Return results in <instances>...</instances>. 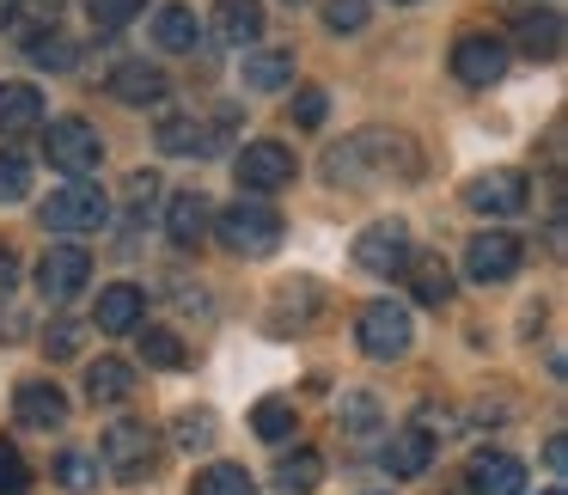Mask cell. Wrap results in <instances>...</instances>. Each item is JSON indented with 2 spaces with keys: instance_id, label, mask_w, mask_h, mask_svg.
<instances>
[{
  "instance_id": "cell-4",
  "label": "cell",
  "mask_w": 568,
  "mask_h": 495,
  "mask_svg": "<svg viewBox=\"0 0 568 495\" xmlns=\"http://www.w3.org/2000/svg\"><path fill=\"white\" fill-rule=\"evenodd\" d=\"M38 221L50 226V233H99V226L111 221V196H104L99 184H87V178H74V184L50 190Z\"/></svg>"
},
{
  "instance_id": "cell-28",
  "label": "cell",
  "mask_w": 568,
  "mask_h": 495,
  "mask_svg": "<svg viewBox=\"0 0 568 495\" xmlns=\"http://www.w3.org/2000/svg\"><path fill=\"white\" fill-rule=\"evenodd\" d=\"M275 483H282L287 495H312L324 483V458L312 453V446H300V453H282V465H275Z\"/></svg>"
},
{
  "instance_id": "cell-13",
  "label": "cell",
  "mask_w": 568,
  "mask_h": 495,
  "mask_svg": "<svg viewBox=\"0 0 568 495\" xmlns=\"http://www.w3.org/2000/svg\"><path fill=\"white\" fill-rule=\"evenodd\" d=\"M104 87H111L116 104H135V111H148V104H165L172 80H165V68H153V62H116Z\"/></svg>"
},
{
  "instance_id": "cell-7",
  "label": "cell",
  "mask_w": 568,
  "mask_h": 495,
  "mask_svg": "<svg viewBox=\"0 0 568 495\" xmlns=\"http://www.w3.org/2000/svg\"><path fill=\"white\" fill-rule=\"evenodd\" d=\"M239 172V190H257V196H270V190H287L300 172L294 148L287 141H245V153L233 160Z\"/></svg>"
},
{
  "instance_id": "cell-8",
  "label": "cell",
  "mask_w": 568,
  "mask_h": 495,
  "mask_svg": "<svg viewBox=\"0 0 568 495\" xmlns=\"http://www.w3.org/2000/svg\"><path fill=\"white\" fill-rule=\"evenodd\" d=\"M99 465L111 471L116 483H141L153 471V434L141 428V422H116L99 446Z\"/></svg>"
},
{
  "instance_id": "cell-11",
  "label": "cell",
  "mask_w": 568,
  "mask_h": 495,
  "mask_svg": "<svg viewBox=\"0 0 568 495\" xmlns=\"http://www.w3.org/2000/svg\"><path fill=\"white\" fill-rule=\"evenodd\" d=\"M453 74L465 87H495L507 74V38H489V31H465L453 43Z\"/></svg>"
},
{
  "instance_id": "cell-33",
  "label": "cell",
  "mask_w": 568,
  "mask_h": 495,
  "mask_svg": "<svg viewBox=\"0 0 568 495\" xmlns=\"http://www.w3.org/2000/svg\"><path fill=\"white\" fill-rule=\"evenodd\" d=\"M55 19H62V0H13V26L26 31V38L55 31Z\"/></svg>"
},
{
  "instance_id": "cell-24",
  "label": "cell",
  "mask_w": 568,
  "mask_h": 495,
  "mask_svg": "<svg viewBox=\"0 0 568 495\" xmlns=\"http://www.w3.org/2000/svg\"><path fill=\"white\" fill-rule=\"evenodd\" d=\"M165 233H172V245H196L209 233V202H202V190H178L172 209H165Z\"/></svg>"
},
{
  "instance_id": "cell-45",
  "label": "cell",
  "mask_w": 568,
  "mask_h": 495,
  "mask_svg": "<svg viewBox=\"0 0 568 495\" xmlns=\"http://www.w3.org/2000/svg\"><path fill=\"white\" fill-rule=\"evenodd\" d=\"M0 26H13V0H0Z\"/></svg>"
},
{
  "instance_id": "cell-22",
  "label": "cell",
  "mask_w": 568,
  "mask_h": 495,
  "mask_svg": "<svg viewBox=\"0 0 568 495\" xmlns=\"http://www.w3.org/2000/svg\"><path fill=\"white\" fill-rule=\"evenodd\" d=\"M404 282H409V294H416V306H446V300H453V270H446L440 257H416V251H409Z\"/></svg>"
},
{
  "instance_id": "cell-1",
  "label": "cell",
  "mask_w": 568,
  "mask_h": 495,
  "mask_svg": "<svg viewBox=\"0 0 568 495\" xmlns=\"http://www.w3.org/2000/svg\"><path fill=\"white\" fill-rule=\"evenodd\" d=\"M416 178L422 172V153L409 148V135H379V129H367V135L343 141V148L324 153V178L331 184H361V178Z\"/></svg>"
},
{
  "instance_id": "cell-42",
  "label": "cell",
  "mask_w": 568,
  "mask_h": 495,
  "mask_svg": "<svg viewBox=\"0 0 568 495\" xmlns=\"http://www.w3.org/2000/svg\"><path fill=\"white\" fill-rule=\"evenodd\" d=\"M153 196H160V178H153V172L129 178V202H135V209H153Z\"/></svg>"
},
{
  "instance_id": "cell-46",
  "label": "cell",
  "mask_w": 568,
  "mask_h": 495,
  "mask_svg": "<svg viewBox=\"0 0 568 495\" xmlns=\"http://www.w3.org/2000/svg\"><path fill=\"white\" fill-rule=\"evenodd\" d=\"M544 495H568V489H544Z\"/></svg>"
},
{
  "instance_id": "cell-38",
  "label": "cell",
  "mask_w": 568,
  "mask_h": 495,
  "mask_svg": "<svg viewBox=\"0 0 568 495\" xmlns=\"http://www.w3.org/2000/svg\"><path fill=\"white\" fill-rule=\"evenodd\" d=\"M31 196V165L19 153H0V202H26Z\"/></svg>"
},
{
  "instance_id": "cell-40",
  "label": "cell",
  "mask_w": 568,
  "mask_h": 495,
  "mask_svg": "<svg viewBox=\"0 0 568 495\" xmlns=\"http://www.w3.org/2000/svg\"><path fill=\"white\" fill-rule=\"evenodd\" d=\"M43 355H50V361L80 355V324H74V319H55L50 331H43Z\"/></svg>"
},
{
  "instance_id": "cell-31",
  "label": "cell",
  "mask_w": 568,
  "mask_h": 495,
  "mask_svg": "<svg viewBox=\"0 0 568 495\" xmlns=\"http://www.w3.org/2000/svg\"><path fill=\"white\" fill-rule=\"evenodd\" d=\"M190 495H257V483H251L245 465H209L190 483Z\"/></svg>"
},
{
  "instance_id": "cell-48",
  "label": "cell",
  "mask_w": 568,
  "mask_h": 495,
  "mask_svg": "<svg viewBox=\"0 0 568 495\" xmlns=\"http://www.w3.org/2000/svg\"><path fill=\"white\" fill-rule=\"evenodd\" d=\"M397 7H416V0H397Z\"/></svg>"
},
{
  "instance_id": "cell-9",
  "label": "cell",
  "mask_w": 568,
  "mask_h": 495,
  "mask_svg": "<svg viewBox=\"0 0 568 495\" xmlns=\"http://www.w3.org/2000/svg\"><path fill=\"white\" fill-rule=\"evenodd\" d=\"M355 263L367 275H379V282L404 275V263H409V226L404 221H373L367 233L355 239Z\"/></svg>"
},
{
  "instance_id": "cell-41",
  "label": "cell",
  "mask_w": 568,
  "mask_h": 495,
  "mask_svg": "<svg viewBox=\"0 0 568 495\" xmlns=\"http://www.w3.org/2000/svg\"><path fill=\"white\" fill-rule=\"evenodd\" d=\"M324 117H331V92H324V87H306V92L294 99V123H300V129H318Z\"/></svg>"
},
{
  "instance_id": "cell-34",
  "label": "cell",
  "mask_w": 568,
  "mask_h": 495,
  "mask_svg": "<svg viewBox=\"0 0 568 495\" xmlns=\"http://www.w3.org/2000/svg\"><path fill=\"white\" fill-rule=\"evenodd\" d=\"M214 428H221L214 410H184V416H178V446H184V453H202V446H214Z\"/></svg>"
},
{
  "instance_id": "cell-39",
  "label": "cell",
  "mask_w": 568,
  "mask_h": 495,
  "mask_svg": "<svg viewBox=\"0 0 568 495\" xmlns=\"http://www.w3.org/2000/svg\"><path fill=\"white\" fill-rule=\"evenodd\" d=\"M148 0H87V13H92V26L99 31H116V26H129V19L141 13Z\"/></svg>"
},
{
  "instance_id": "cell-6",
  "label": "cell",
  "mask_w": 568,
  "mask_h": 495,
  "mask_svg": "<svg viewBox=\"0 0 568 495\" xmlns=\"http://www.w3.org/2000/svg\"><path fill=\"white\" fill-rule=\"evenodd\" d=\"M355 336H361V355L367 361H397V355H409V312L404 306H392V300H373V306H361V319H355Z\"/></svg>"
},
{
  "instance_id": "cell-16",
  "label": "cell",
  "mask_w": 568,
  "mask_h": 495,
  "mask_svg": "<svg viewBox=\"0 0 568 495\" xmlns=\"http://www.w3.org/2000/svg\"><path fill=\"white\" fill-rule=\"evenodd\" d=\"M428 465H434V434L428 428H397L392 441L379 446V471H385V477H397V483L422 477Z\"/></svg>"
},
{
  "instance_id": "cell-35",
  "label": "cell",
  "mask_w": 568,
  "mask_h": 495,
  "mask_svg": "<svg viewBox=\"0 0 568 495\" xmlns=\"http://www.w3.org/2000/svg\"><path fill=\"white\" fill-rule=\"evenodd\" d=\"M99 458H87V453H62L55 458V483H62V489H74V495H87L92 483H99Z\"/></svg>"
},
{
  "instance_id": "cell-15",
  "label": "cell",
  "mask_w": 568,
  "mask_h": 495,
  "mask_svg": "<svg viewBox=\"0 0 568 495\" xmlns=\"http://www.w3.org/2000/svg\"><path fill=\"white\" fill-rule=\"evenodd\" d=\"M13 416L26 422V428H62L68 422V397H62V385H50V380H19L13 385Z\"/></svg>"
},
{
  "instance_id": "cell-26",
  "label": "cell",
  "mask_w": 568,
  "mask_h": 495,
  "mask_svg": "<svg viewBox=\"0 0 568 495\" xmlns=\"http://www.w3.org/2000/svg\"><path fill=\"white\" fill-rule=\"evenodd\" d=\"M135 331H141V324H135ZM135 343H141V361H148V367H160V373H172V367H184V361H190L184 336L165 331V324H148V331H141Z\"/></svg>"
},
{
  "instance_id": "cell-18",
  "label": "cell",
  "mask_w": 568,
  "mask_h": 495,
  "mask_svg": "<svg viewBox=\"0 0 568 495\" xmlns=\"http://www.w3.org/2000/svg\"><path fill=\"white\" fill-rule=\"evenodd\" d=\"M31 129H43V92L26 87V80H7L0 87V135H31Z\"/></svg>"
},
{
  "instance_id": "cell-21",
  "label": "cell",
  "mask_w": 568,
  "mask_h": 495,
  "mask_svg": "<svg viewBox=\"0 0 568 495\" xmlns=\"http://www.w3.org/2000/svg\"><path fill=\"white\" fill-rule=\"evenodd\" d=\"M135 392V367L129 361H116V355H99L87 367V404L92 410H111V404H123V397Z\"/></svg>"
},
{
  "instance_id": "cell-10",
  "label": "cell",
  "mask_w": 568,
  "mask_h": 495,
  "mask_svg": "<svg viewBox=\"0 0 568 495\" xmlns=\"http://www.w3.org/2000/svg\"><path fill=\"white\" fill-rule=\"evenodd\" d=\"M465 202H470L477 214H495V221H507V214H526V202H531V178H526V172H514V165H501V172H483V178H470Z\"/></svg>"
},
{
  "instance_id": "cell-32",
  "label": "cell",
  "mask_w": 568,
  "mask_h": 495,
  "mask_svg": "<svg viewBox=\"0 0 568 495\" xmlns=\"http://www.w3.org/2000/svg\"><path fill=\"white\" fill-rule=\"evenodd\" d=\"M26 55H31V62H38V68H55V74L80 62V50H74V43H68V38H62V31H43V38H26Z\"/></svg>"
},
{
  "instance_id": "cell-23",
  "label": "cell",
  "mask_w": 568,
  "mask_h": 495,
  "mask_svg": "<svg viewBox=\"0 0 568 495\" xmlns=\"http://www.w3.org/2000/svg\"><path fill=\"white\" fill-rule=\"evenodd\" d=\"M153 43H160L165 55H190L202 43V19L190 13V7H160V13H153Z\"/></svg>"
},
{
  "instance_id": "cell-44",
  "label": "cell",
  "mask_w": 568,
  "mask_h": 495,
  "mask_svg": "<svg viewBox=\"0 0 568 495\" xmlns=\"http://www.w3.org/2000/svg\"><path fill=\"white\" fill-rule=\"evenodd\" d=\"M544 458H550V471H556V477H562V471H568V441H562V434H556V441L544 446Z\"/></svg>"
},
{
  "instance_id": "cell-12",
  "label": "cell",
  "mask_w": 568,
  "mask_h": 495,
  "mask_svg": "<svg viewBox=\"0 0 568 495\" xmlns=\"http://www.w3.org/2000/svg\"><path fill=\"white\" fill-rule=\"evenodd\" d=\"M92 282V251L87 245H50L38 257V287L43 300H74Z\"/></svg>"
},
{
  "instance_id": "cell-20",
  "label": "cell",
  "mask_w": 568,
  "mask_h": 495,
  "mask_svg": "<svg viewBox=\"0 0 568 495\" xmlns=\"http://www.w3.org/2000/svg\"><path fill=\"white\" fill-rule=\"evenodd\" d=\"M214 38L226 50H245V43L263 38V0H221L214 7Z\"/></svg>"
},
{
  "instance_id": "cell-29",
  "label": "cell",
  "mask_w": 568,
  "mask_h": 495,
  "mask_svg": "<svg viewBox=\"0 0 568 495\" xmlns=\"http://www.w3.org/2000/svg\"><path fill=\"white\" fill-rule=\"evenodd\" d=\"M294 428H300V416H294V404H287V397H263V404L251 410V434H257V441H270V446H282Z\"/></svg>"
},
{
  "instance_id": "cell-43",
  "label": "cell",
  "mask_w": 568,
  "mask_h": 495,
  "mask_svg": "<svg viewBox=\"0 0 568 495\" xmlns=\"http://www.w3.org/2000/svg\"><path fill=\"white\" fill-rule=\"evenodd\" d=\"M13 287H19V257L0 245V300H13Z\"/></svg>"
},
{
  "instance_id": "cell-37",
  "label": "cell",
  "mask_w": 568,
  "mask_h": 495,
  "mask_svg": "<svg viewBox=\"0 0 568 495\" xmlns=\"http://www.w3.org/2000/svg\"><path fill=\"white\" fill-rule=\"evenodd\" d=\"M31 489V465L13 441H0V495H26Z\"/></svg>"
},
{
  "instance_id": "cell-19",
  "label": "cell",
  "mask_w": 568,
  "mask_h": 495,
  "mask_svg": "<svg viewBox=\"0 0 568 495\" xmlns=\"http://www.w3.org/2000/svg\"><path fill=\"white\" fill-rule=\"evenodd\" d=\"M245 92H287L294 87V50H245V68H239Z\"/></svg>"
},
{
  "instance_id": "cell-47",
  "label": "cell",
  "mask_w": 568,
  "mask_h": 495,
  "mask_svg": "<svg viewBox=\"0 0 568 495\" xmlns=\"http://www.w3.org/2000/svg\"><path fill=\"white\" fill-rule=\"evenodd\" d=\"M287 7H306V0H287Z\"/></svg>"
},
{
  "instance_id": "cell-5",
  "label": "cell",
  "mask_w": 568,
  "mask_h": 495,
  "mask_svg": "<svg viewBox=\"0 0 568 495\" xmlns=\"http://www.w3.org/2000/svg\"><path fill=\"white\" fill-rule=\"evenodd\" d=\"M519 263H526V239L507 233V226H489V233H477L465 245V275L477 287H501L519 275Z\"/></svg>"
},
{
  "instance_id": "cell-17",
  "label": "cell",
  "mask_w": 568,
  "mask_h": 495,
  "mask_svg": "<svg viewBox=\"0 0 568 495\" xmlns=\"http://www.w3.org/2000/svg\"><path fill=\"white\" fill-rule=\"evenodd\" d=\"M465 489L470 495H519L526 489V465L514 453H477L465 465Z\"/></svg>"
},
{
  "instance_id": "cell-30",
  "label": "cell",
  "mask_w": 568,
  "mask_h": 495,
  "mask_svg": "<svg viewBox=\"0 0 568 495\" xmlns=\"http://www.w3.org/2000/svg\"><path fill=\"white\" fill-rule=\"evenodd\" d=\"M336 422H343V434H355V441L379 434V397H373V392H348L343 404H336Z\"/></svg>"
},
{
  "instance_id": "cell-14",
  "label": "cell",
  "mask_w": 568,
  "mask_h": 495,
  "mask_svg": "<svg viewBox=\"0 0 568 495\" xmlns=\"http://www.w3.org/2000/svg\"><path fill=\"white\" fill-rule=\"evenodd\" d=\"M141 319H148V287H135V282L99 287V312H92V324H99L104 336H129Z\"/></svg>"
},
{
  "instance_id": "cell-27",
  "label": "cell",
  "mask_w": 568,
  "mask_h": 495,
  "mask_svg": "<svg viewBox=\"0 0 568 495\" xmlns=\"http://www.w3.org/2000/svg\"><path fill=\"white\" fill-rule=\"evenodd\" d=\"M160 153H202V160H209L214 153L209 123H196V117H165L160 123Z\"/></svg>"
},
{
  "instance_id": "cell-3",
  "label": "cell",
  "mask_w": 568,
  "mask_h": 495,
  "mask_svg": "<svg viewBox=\"0 0 568 495\" xmlns=\"http://www.w3.org/2000/svg\"><path fill=\"white\" fill-rule=\"evenodd\" d=\"M43 160H50V172H62V178H87V172H99L104 141H99V129H92L87 117H55V123L43 129Z\"/></svg>"
},
{
  "instance_id": "cell-36",
  "label": "cell",
  "mask_w": 568,
  "mask_h": 495,
  "mask_svg": "<svg viewBox=\"0 0 568 495\" xmlns=\"http://www.w3.org/2000/svg\"><path fill=\"white\" fill-rule=\"evenodd\" d=\"M373 19L367 0H324V26L336 31V38H348V31H361Z\"/></svg>"
},
{
  "instance_id": "cell-2",
  "label": "cell",
  "mask_w": 568,
  "mask_h": 495,
  "mask_svg": "<svg viewBox=\"0 0 568 495\" xmlns=\"http://www.w3.org/2000/svg\"><path fill=\"white\" fill-rule=\"evenodd\" d=\"M282 214L270 209L263 196H239L233 209L214 214V239H221L233 257H275V245H282Z\"/></svg>"
},
{
  "instance_id": "cell-25",
  "label": "cell",
  "mask_w": 568,
  "mask_h": 495,
  "mask_svg": "<svg viewBox=\"0 0 568 495\" xmlns=\"http://www.w3.org/2000/svg\"><path fill=\"white\" fill-rule=\"evenodd\" d=\"M519 50L531 55V62H556L562 55V19L556 13H531V19H519Z\"/></svg>"
}]
</instances>
